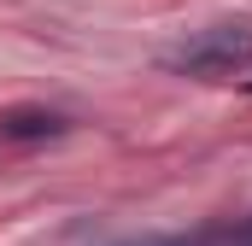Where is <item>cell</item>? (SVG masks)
I'll return each mask as SVG.
<instances>
[{
	"instance_id": "6da1fadb",
	"label": "cell",
	"mask_w": 252,
	"mask_h": 246,
	"mask_svg": "<svg viewBox=\"0 0 252 246\" xmlns=\"http://www.w3.org/2000/svg\"><path fill=\"white\" fill-rule=\"evenodd\" d=\"M247 64H252V18L211 24V30H199L182 47L164 53V70L170 76H193V82H223V76H235Z\"/></svg>"
},
{
	"instance_id": "7a4b0ae2",
	"label": "cell",
	"mask_w": 252,
	"mask_h": 246,
	"mask_svg": "<svg viewBox=\"0 0 252 246\" xmlns=\"http://www.w3.org/2000/svg\"><path fill=\"white\" fill-rule=\"evenodd\" d=\"M64 129H70V118L47 112V106H12V112H0V141H53Z\"/></svg>"
},
{
	"instance_id": "3957f363",
	"label": "cell",
	"mask_w": 252,
	"mask_h": 246,
	"mask_svg": "<svg viewBox=\"0 0 252 246\" xmlns=\"http://www.w3.org/2000/svg\"><path fill=\"white\" fill-rule=\"evenodd\" d=\"M223 246H252V217H247V223H235V229L223 235Z\"/></svg>"
},
{
	"instance_id": "277c9868",
	"label": "cell",
	"mask_w": 252,
	"mask_h": 246,
	"mask_svg": "<svg viewBox=\"0 0 252 246\" xmlns=\"http://www.w3.org/2000/svg\"><path fill=\"white\" fill-rule=\"evenodd\" d=\"M153 246H205V241H153Z\"/></svg>"
},
{
	"instance_id": "5b68a950",
	"label": "cell",
	"mask_w": 252,
	"mask_h": 246,
	"mask_svg": "<svg viewBox=\"0 0 252 246\" xmlns=\"http://www.w3.org/2000/svg\"><path fill=\"white\" fill-rule=\"evenodd\" d=\"M247 88H252V82H247Z\"/></svg>"
}]
</instances>
